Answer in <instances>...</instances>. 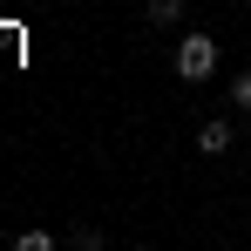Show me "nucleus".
<instances>
[{"instance_id": "4", "label": "nucleus", "mask_w": 251, "mask_h": 251, "mask_svg": "<svg viewBox=\"0 0 251 251\" xmlns=\"http://www.w3.org/2000/svg\"><path fill=\"white\" fill-rule=\"evenodd\" d=\"M231 109H245V116H251V68L238 75V82H231Z\"/></svg>"}, {"instance_id": "3", "label": "nucleus", "mask_w": 251, "mask_h": 251, "mask_svg": "<svg viewBox=\"0 0 251 251\" xmlns=\"http://www.w3.org/2000/svg\"><path fill=\"white\" fill-rule=\"evenodd\" d=\"M143 14H150V21H156V27H176V21H183V0H150V7H143Z\"/></svg>"}, {"instance_id": "5", "label": "nucleus", "mask_w": 251, "mask_h": 251, "mask_svg": "<svg viewBox=\"0 0 251 251\" xmlns=\"http://www.w3.org/2000/svg\"><path fill=\"white\" fill-rule=\"evenodd\" d=\"M14 245H21V251H48V245H54V231H21Z\"/></svg>"}, {"instance_id": "2", "label": "nucleus", "mask_w": 251, "mask_h": 251, "mask_svg": "<svg viewBox=\"0 0 251 251\" xmlns=\"http://www.w3.org/2000/svg\"><path fill=\"white\" fill-rule=\"evenodd\" d=\"M231 143H238V129L224 123V116H210V123L197 129V150H204V156H224V150H231Z\"/></svg>"}, {"instance_id": "1", "label": "nucleus", "mask_w": 251, "mask_h": 251, "mask_svg": "<svg viewBox=\"0 0 251 251\" xmlns=\"http://www.w3.org/2000/svg\"><path fill=\"white\" fill-rule=\"evenodd\" d=\"M176 75L183 82H210L217 75V34H183L176 41Z\"/></svg>"}]
</instances>
